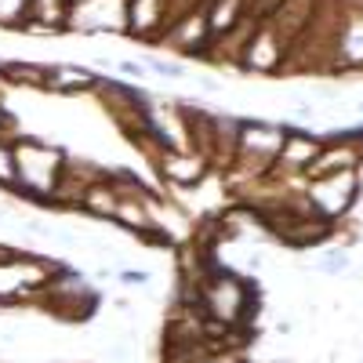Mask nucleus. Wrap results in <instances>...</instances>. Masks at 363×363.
<instances>
[{
  "label": "nucleus",
  "instance_id": "1",
  "mask_svg": "<svg viewBox=\"0 0 363 363\" xmlns=\"http://www.w3.org/2000/svg\"><path fill=\"white\" fill-rule=\"evenodd\" d=\"M11 149H15V196L51 207L58 186H62L69 153L58 142L37 135H15Z\"/></svg>",
  "mask_w": 363,
  "mask_h": 363
},
{
  "label": "nucleus",
  "instance_id": "2",
  "mask_svg": "<svg viewBox=\"0 0 363 363\" xmlns=\"http://www.w3.org/2000/svg\"><path fill=\"white\" fill-rule=\"evenodd\" d=\"M280 142H284V124H269V120H240L236 153L229 160V171L262 182L272 171V160H277V153H280Z\"/></svg>",
  "mask_w": 363,
  "mask_h": 363
},
{
  "label": "nucleus",
  "instance_id": "3",
  "mask_svg": "<svg viewBox=\"0 0 363 363\" xmlns=\"http://www.w3.org/2000/svg\"><path fill=\"white\" fill-rule=\"evenodd\" d=\"M301 196H306L313 215H320L327 222H338L363 196V171L345 167V171H330V174H320V178H306Z\"/></svg>",
  "mask_w": 363,
  "mask_h": 363
},
{
  "label": "nucleus",
  "instance_id": "4",
  "mask_svg": "<svg viewBox=\"0 0 363 363\" xmlns=\"http://www.w3.org/2000/svg\"><path fill=\"white\" fill-rule=\"evenodd\" d=\"M66 33H128V0H69Z\"/></svg>",
  "mask_w": 363,
  "mask_h": 363
},
{
  "label": "nucleus",
  "instance_id": "5",
  "mask_svg": "<svg viewBox=\"0 0 363 363\" xmlns=\"http://www.w3.org/2000/svg\"><path fill=\"white\" fill-rule=\"evenodd\" d=\"M236 55L247 73H277L284 66V33L272 22H251V37Z\"/></svg>",
  "mask_w": 363,
  "mask_h": 363
},
{
  "label": "nucleus",
  "instance_id": "6",
  "mask_svg": "<svg viewBox=\"0 0 363 363\" xmlns=\"http://www.w3.org/2000/svg\"><path fill=\"white\" fill-rule=\"evenodd\" d=\"M153 167L171 189H196L211 171L207 157L196 153V149H157Z\"/></svg>",
  "mask_w": 363,
  "mask_h": 363
},
{
  "label": "nucleus",
  "instance_id": "7",
  "mask_svg": "<svg viewBox=\"0 0 363 363\" xmlns=\"http://www.w3.org/2000/svg\"><path fill=\"white\" fill-rule=\"evenodd\" d=\"M77 211H84V215L99 218V222H113V218H116V211H120V189L109 182L106 171H102L99 178H91L87 186H84Z\"/></svg>",
  "mask_w": 363,
  "mask_h": 363
},
{
  "label": "nucleus",
  "instance_id": "8",
  "mask_svg": "<svg viewBox=\"0 0 363 363\" xmlns=\"http://www.w3.org/2000/svg\"><path fill=\"white\" fill-rule=\"evenodd\" d=\"M99 87V73L84 69V66H48V84L44 91H55V95H87V91Z\"/></svg>",
  "mask_w": 363,
  "mask_h": 363
},
{
  "label": "nucleus",
  "instance_id": "9",
  "mask_svg": "<svg viewBox=\"0 0 363 363\" xmlns=\"http://www.w3.org/2000/svg\"><path fill=\"white\" fill-rule=\"evenodd\" d=\"M203 15H207L211 37L222 40L225 33H233L240 22H247V0H211V8Z\"/></svg>",
  "mask_w": 363,
  "mask_h": 363
},
{
  "label": "nucleus",
  "instance_id": "10",
  "mask_svg": "<svg viewBox=\"0 0 363 363\" xmlns=\"http://www.w3.org/2000/svg\"><path fill=\"white\" fill-rule=\"evenodd\" d=\"M338 62L342 66H363V15H352L349 22H342Z\"/></svg>",
  "mask_w": 363,
  "mask_h": 363
},
{
  "label": "nucleus",
  "instance_id": "11",
  "mask_svg": "<svg viewBox=\"0 0 363 363\" xmlns=\"http://www.w3.org/2000/svg\"><path fill=\"white\" fill-rule=\"evenodd\" d=\"M0 80H4V84H22V87H44L48 84V66H37V62H4V66H0Z\"/></svg>",
  "mask_w": 363,
  "mask_h": 363
},
{
  "label": "nucleus",
  "instance_id": "12",
  "mask_svg": "<svg viewBox=\"0 0 363 363\" xmlns=\"http://www.w3.org/2000/svg\"><path fill=\"white\" fill-rule=\"evenodd\" d=\"M0 189L15 193V149L8 131H0Z\"/></svg>",
  "mask_w": 363,
  "mask_h": 363
},
{
  "label": "nucleus",
  "instance_id": "13",
  "mask_svg": "<svg viewBox=\"0 0 363 363\" xmlns=\"http://www.w3.org/2000/svg\"><path fill=\"white\" fill-rule=\"evenodd\" d=\"M145 69L157 73V77H164V80H182V77H186V66L171 62V58H160V55H149V58H145Z\"/></svg>",
  "mask_w": 363,
  "mask_h": 363
},
{
  "label": "nucleus",
  "instance_id": "14",
  "mask_svg": "<svg viewBox=\"0 0 363 363\" xmlns=\"http://www.w3.org/2000/svg\"><path fill=\"white\" fill-rule=\"evenodd\" d=\"M316 269L327 272V277H335V272H345V269H349V255H345V251H330L327 258L316 262Z\"/></svg>",
  "mask_w": 363,
  "mask_h": 363
},
{
  "label": "nucleus",
  "instance_id": "15",
  "mask_svg": "<svg viewBox=\"0 0 363 363\" xmlns=\"http://www.w3.org/2000/svg\"><path fill=\"white\" fill-rule=\"evenodd\" d=\"M116 69L124 73V77H131V80H145V77H149L145 62H135V58H124V62H116Z\"/></svg>",
  "mask_w": 363,
  "mask_h": 363
},
{
  "label": "nucleus",
  "instance_id": "16",
  "mask_svg": "<svg viewBox=\"0 0 363 363\" xmlns=\"http://www.w3.org/2000/svg\"><path fill=\"white\" fill-rule=\"evenodd\" d=\"M120 280L131 284V287H142V284H149V272L145 269H124V272H120Z\"/></svg>",
  "mask_w": 363,
  "mask_h": 363
},
{
  "label": "nucleus",
  "instance_id": "17",
  "mask_svg": "<svg viewBox=\"0 0 363 363\" xmlns=\"http://www.w3.org/2000/svg\"><path fill=\"white\" fill-rule=\"evenodd\" d=\"M15 128V116L4 109V102H0V131H11Z\"/></svg>",
  "mask_w": 363,
  "mask_h": 363
},
{
  "label": "nucleus",
  "instance_id": "18",
  "mask_svg": "<svg viewBox=\"0 0 363 363\" xmlns=\"http://www.w3.org/2000/svg\"><path fill=\"white\" fill-rule=\"evenodd\" d=\"M200 87H203V91H218V80H211V77H203V80H200Z\"/></svg>",
  "mask_w": 363,
  "mask_h": 363
},
{
  "label": "nucleus",
  "instance_id": "19",
  "mask_svg": "<svg viewBox=\"0 0 363 363\" xmlns=\"http://www.w3.org/2000/svg\"><path fill=\"white\" fill-rule=\"evenodd\" d=\"M359 113H363V102H359Z\"/></svg>",
  "mask_w": 363,
  "mask_h": 363
}]
</instances>
